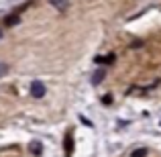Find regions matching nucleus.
<instances>
[{"mask_svg": "<svg viewBox=\"0 0 161 157\" xmlns=\"http://www.w3.org/2000/svg\"><path fill=\"white\" fill-rule=\"evenodd\" d=\"M45 92H47V88H45V84H43V82H33V86H31V94L35 96V98H43Z\"/></svg>", "mask_w": 161, "mask_h": 157, "instance_id": "nucleus-1", "label": "nucleus"}, {"mask_svg": "<svg viewBox=\"0 0 161 157\" xmlns=\"http://www.w3.org/2000/svg\"><path fill=\"white\" fill-rule=\"evenodd\" d=\"M63 147H65V157H71V155H74V139H71V135H65Z\"/></svg>", "mask_w": 161, "mask_h": 157, "instance_id": "nucleus-2", "label": "nucleus"}, {"mask_svg": "<svg viewBox=\"0 0 161 157\" xmlns=\"http://www.w3.org/2000/svg\"><path fill=\"white\" fill-rule=\"evenodd\" d=\"M49 2H51V6H55L59 12L67 10V6H69V0H49Z\"/></svg>", "mask_w": 161, "mask_h": 157, "instance_id": "nucleus-3", "label": "nucleus"}, {"mask_svg": "<svg viewBox=\"0 0 161 157\" xmlns=\"http://www.w3.org/2000/svg\"><path fill=\"white\" fill-rule=\"evenodd\" d=\"M104 76H106V74H104L102 70H100V71H96V74L92 76V84H94V86H96V84H100V82L104 80Z\"/></svg>", "mask_w": 161, "mask_h": 157, "instance_id": "nucleus-4", "label": "nucleus"}, {"mask_svg": "<svg viewBox=\"0 0 161 157\" xmlns=\"http://www.w3.org/2000/svg\"><path fill=\"white\" fill-rule=\"evenodd\" d=\"M147 153H149V149L141 147V149H135L133 153H130V157H147Z\"/></svg>", "mask_w": 161, "mask_h": 157, "instance_id": "nucleus-5", "label": "nucleus"}, {"mask_svg": "<svg viewBox=\"0 0 161 157\" xmlns=\"http://www.w3.org/2000/svg\"><path fill=\"white\" fill-rule=\"evenodd\" d=\"M4 23H6L8 27H12V25L19 23V16H16V14H10V16H6V19H4Z\"/></svg>", "mask_w": 161, "mask_h": 157, "instance_id": "nucleus-6", "label": "nucleus"}, {"mask_svg": "<svg viewBox=\"0 0 161 157\" xmlns=\"http://www.w3.org/2000/svg\"><path fill=\"white\" fill-rule=\"evenodd\" d=\"M31 151H33L35 155H41V153H39V151H41V145H39V143H31Z\"/></svg>", "mask_w": 161, "mask_h": 157, "instance_id": "nucleus-7", "label": "nucleus"}, {"mask_svg": "<svg viewBox=\"0 0 161 157\" xmlns=\"http://www.w3.org/2000/svg\"><path fill=\"white\" fill-rule=\"evenodd\" d=\"M4 71H6V63H0V76H4Z\"/></svg>", "mask_w": 161, "mask_h": 157, "instance_id": "nucleus-8", "label": "nucleus"}, {"mask_svg": "<svg viewBox=\"0 0 161 157\" xmlns=\"http://www.w3.org/2000/svg\"><path fill=\"white\" fill-rule=\"evenodd\" d=\"M0 37H2V33H0Z\"/></svg>", "mask_w": 161, "mask_h": 157, "instance_id": "nucleus-9", "label": "nucleus"}]
</instances>
